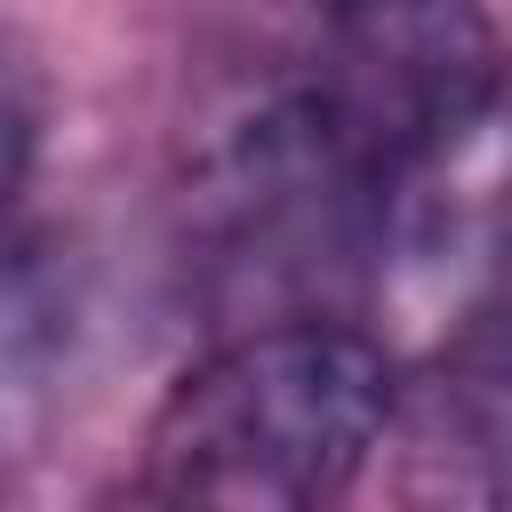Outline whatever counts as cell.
Returning a JSON list of instances; mask_svg holds the SVG:
<instances>
[{
	"mask_svg": "<svg viewBox=\"0 0 512 512\" xmlns=\"http://www.w3.org/2000/svg\"><path fill=\"white\" fill-rule=\"evenodd\" d=\"M400 400V368L368 328L288 312L216 344L152 416L144 488L168 504L296 512L360 480Z\"/></svg>",
	"mask_w": 512,
	"mask_h": 512,
	"instance_id": "6da1fadb",
	"label": "cell"
},
{
	"mask_svg": "<svg viewBox=\"0 0 512 512\" xmlns=\"http://www.w3.org/2000/svg\"><path fill=\"white\" fill-rule=\"evenodd\" d=\"M440 400H448L464 456L488 464V488H512V312H488L464 328Z\"/></svg>",
	"mask_w": 512,
	"mask_h": 512,
	"instance_id": "7a4b0ae2",
	"label": "cell"
}]
</instances>
